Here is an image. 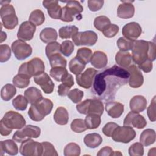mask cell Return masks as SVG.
I'll return each mask as SVG.
<instances>
[{
  "label": "cell",
  "mask_w": 156,
  "mask_h": 156,
  "mask_svg": "<svg viewBox=\"0 0 156 156\" xmlns=\"http://www.w3.org/2000/svg\"><path fill=\"white\" fill-rule=\"evenodd\" d=\"M129 76L127 69L116 65L107 68L95 76L92 91L104 100L113 99L118 88L127 83Z\"/></svg>",
  "instance_id": "cell-1"
},
{
  "label": "cell",
  "mask_w": 156,
  "mask_h": 156,
  "mask_svg": "<svg viewBox=\"0 0 156 156\" xmlns=\"http://www.w3.org/2000/svg\"><path fill=\"white\" fill-rule=\"evenodd\" d=\"M132 59L138 65L147 60L155 59V43L143 40H134L132 48Z\"/></svg>",
  "instance_id": "cell-2"
},
{
  "label": "cell",
  "mask_w": 156,
  "mask_h": 156,
  "mask_svg": "<svg viewBox=\"0 0 156 156\" xmlns=\"http://www.w3.org/2000/svg\"><path fill=\"white\" fill-rule=\"evenodd\" d=\"M52 108V102L49 99L42 98L37 102L31 104L28 111V115L32 120L37 122L40 121L46 115L50 114Z\"/></svg>",
  "instance_id": "cell-3"
},
{
  "label": "cell",
  "mask_w": 156,
  "mask_h": 156,
  "mask_svg": "<svg viewBox=\"0 0 156 156\" xmlns=\"http://www.w3.org/2000/svg\"><path fill=\"white\" fill-rule=\"evenodd\" d=\"M45 66L43 60L38 57H34L27 62L21 65L18 74H24L30 78L35 77L44 72Z\"/></svg>",
  "instance_id": "cell-4"
},
{
  "label": "cell",
  "mask_w": 156,
  "mask_h": 156,
  "mask_svg": "<svg viewBox=\"0 0 156 156\" xmlns=\"http://www.w3.org/2000/svg\"><path fill=\"white\" fill-rule=\"evenodd\" d=\"M76 109L80 114H94L101 116L104 112V105L102 102L98 99H88L78 103Z\"/></svg>",
  "instance_id": "cell-5"
},
{
  "label": "cell",
  "mask_w": 156,
  "mask_h": 156,
  "mask_svg": "<svg viewBox=\"0 0 156 156\" xmlns=\"http://www.w3.org/2000/svg\"><path fill=\"white\" fill-rule=\"evenodd\" d=\"M0 16L2 23L7 29H13L18 24L15 10L10 2L2 5L0 9Z\"/></svg>",
  "instance_id": "cell-6"
},
{
  "label": "cell",
  "mask_w": 156,
  "mask_h": 156,
  "mask_svg": "<svg viewBox=\"0 0 156 156\" xmlns=\"http://www.w3.org/2000/svg\"><path fill=\"white\" fill-rule=\"evenodd\" d=\"M0 123L2 124L7 129H20L26 125L24 118L19 113L15 111H8L1 119Z\"/></svg>",
  "instance_id": "cell-7"
},
{
  "label": "cell",
  "mask_w": 156,
  "mask_h": 156,
  "mask_svg": "<svg viewBox=\"0 0 156 156\" xmlns=\"http://www.w3.org/2000/svg\"><path fill=\"white\" fill-rule=\"evenodd\" d=\"M83 10V8L79 1H69L66 2V5L62 7L60 20L64 22H71L74 20V17L78 18L77 16H82L80 13Z\"/></svg>",
  "instance_id": "cell-8"
},
{
  "label": "cell",
  "mask_w": 156,
  "mask_h": 156,
  "mask_svg": "<svg viewBox=\"0 0 156 156\" xmlns=\"http://www.w3.org/2000/svg\"><path fill=\"white\" fill-rule=\"evenodd\" d=\"M40 133L41 129L40 127L33 125H27L16 131L12 139L17 143H23L33 138H38Z\"/></svg>",
  "instance_id": "cell-9"
},
{
  "label": "cell",
  "mask_w": 156,
  "mask_h": 156,
  "mask_svg": "<svg viewBox=\"0 0 156 156\" xmlns=\"http://www.w3.org/2000/svg\"><path fill=\"white\" fill-rule=\"evenodd\" d=\"M136 136L135 130L130 126H118L113 131L111 137L118 143H129Z\"/></svg>",
  "instance_id": "cell-10"
},
{
  "label": "cell",
  "mask_w": 156,
  "mask_h": 156,
  "mask_svg": "<svg viewBox=\"0 0 156 156\" xmlns=\"http://www.w3.org/2000/svg\"><path fill=\"white\" fill-rule=\"evenodd\" d=\"M74 44L76 46H93L98 41V35L92 30L78 32L72 37Z\"/></svg>",
  "instance_id": "cell-11"
},
{
  "label": "cell",
  "mask_w": 156,
  "mask_h": 156,
  "mask_svg": "<svg viewBox=\"0 0 156 156\" xmlns=\"http://www.w3.org/2000/svg\"><path fill=\"white\" fill-rule=\"evenodd\" d=\"M20 152L24 156H40L43 154L41 143L34 141L32 139L21 143Z\"/></svg>",
  "instance_id": "cell-12"
},
{
  "label": "cell",
  "mask_w": 156,
  "mask_h": 156,
  "mask_svg": "<svg viewBox=\"0 0 156 156\" xmlns=\"http://www.w3.org/2000/svg\"><path fill=\"white\" fill-rule=\"evenodd\" d=\"M12 50L15 57L19 60L26 59L30 56L32 52L31 46L20 40H15L12 43Z\"/></svg>",
  "instance_id": "cell-13"
},
{
  "label": "cell",
  "mask_w": 156,
  "mask_h": 156,
  "mask_svg": "<svg viewBox=\"0 0 156 156\" xmlns=\"http://www.w3.org/2000/svg\"><path fill=\"white\" fill-rule=\"evenodd\" d=\"M96 74L97 70L93 68H87L84 72L76 75V80L77 85L85 89L90 88L93 85Z\"/></svg>",
  "instance_id": "cell-14"
},
{
  "label": "cell",
  "mask_w": 156,
  "mask_h": 156,
  "mask_svg": "<svg viewBox=\"0 0 156 156\" xmlns=\"http://www.w3.org/2000/svg\"><path fill=\"white\" fill-rule=\"evenodd\" d=\"M123 124L124 126L141 129L147 125V121L142 115L139 114V113L131 111L125 117Z\"/></svg>",
  "instance_id": "cell-15"
},
{
  "label": "cell",
  "mask_w": 156,
  "mask_h": 156,
  "mask_svg": "<svg viewBox=\"0 0 156 156\" xmlns=\"http://www.w3.org/2000/svg\"><path fill=\"white\" fill-rule=\"evenodd\" d=\"M126 69L130 74L128 79L130 87L133 88L141 87L144 82V78L138 67L135 65H132Z\"/></svg>",
  "instance_id": "cell-16"
},
{
  "label": "cell",
  "mask_w": 156,
  "mask_h": 156,
  "mask_svg": "<svg viewBox=\"0 0 156 156\" xmlns=\"http://www.w3.org/2000/svg\"><path fill=\"white\" fill-rule=\"evenodd\" d=\"M36 31V26L29 21L23 22L18 29L17 37L23 41H29L33 38Z\"/></svg>",
  "instance_id": "cell-17"
},
{
  "label": "cell",
  "mask_w": 156,
  "mask_h": 156,
  "mask_svg": "<svg viewBox=\"0 0 156 156\" xmlns=\"http://www.w3.org/2000/svg\"><path fill=\"white\" fill-rule=\"evenodd\" d=\"M34 80L36 84L39 85L46 94H51L54 88V83L49 75L46 73H43L34 77Z\"/></svg>",
  "instance_id": "cell-18"
},
{
  "label": "cell",
  "mask_w": 156,
  "mask_h": 156,
  "mask_svg": "<svg viewBox=\"0 0 156 156\" xmlns=\"http://www.w3.org/2000/svg\"><path fill=\"white\" fill-rule=\"evenodd\" d=\"M141 27L136 22H130L126 24L122 29V34L124 37L132 40L137 39L141 34Z\"/></svg>",
  "instance_id": "cell-19"
},
{
  "label": "cell",
  "mask_w": 156,
  "mask_h": 156,
  "mask_svg": "<svg viewBox=\"0 0 156 156\" xmlns=\"http://www.w3.org/2000/svg\"><path fill=\"white\" fill-rule=\"evenodd\" d=\"M43 5L47 9L48 13L53 19H60L62 16V8L58 4L57 1H43Z\"/></svg>",
  "instance_id": "cell-20"
},
{
  "label": "cell",
  "mask_w": 156,
  "mask_h": 156,
  "mask_svg": "<svg viewBox=\"0 0 156 156\" xmlns=\"http://www.w3.org/2000/svg\"><path fill=\"white\" fill-rule=\"evenodd\" d=\"M117 9V16L122 19L131 18L135 13V7L131 1H121Z\"/></svg>",
  "instance_id": "cell-21"
},
{
  "label": "cell",
  "mask_w": 156,
  "mask_h": 156,
  "mask_svg": "<svg viewBox=\"0 0 156 156\" xmlns=\"http://www.w3.org/2000/svg\"><path fill=\"white\" fill-rule=\"evenodd\" d=\"M105 109L112 118H119L124 112V105L119 102H110L106 103Z\"/></svg>",
  "instance_id": "cell-22"
},
{
  "label": "cell",
  "mask_w": 156,
  "mask_h": 156,
  "mask_svg": "<svg viewBox=\"0 0 156 156\" xmlns=\"http://www.w3.org/2000/svg\"><path fill=\"white\" fill-rule=\"evenodd\" d=\"M90 62L91 65L95 68H104L106 66L108 62L107 56L105 52L100 51H96L93 54Z\"/></svg>",
  "instance_id": "cell-23"
},
{
  "label": "cell",
  "mask_w": 156,
  "mask_h": 156,
  "mask_svg": "<svg viewBox=\"0 0 156 156\" xmlns=\"http://www.w3.org/2000/svg\"><path fill=\"white\" fill-rule=\"evenodd\" d=\"M147 107V100L141 95H136L132 98L130 101V108L131 111L140 113Z\"/></svg>",
  "instance_id": "cell-24"
},
{
  "label": "cell",
  "mask_w": 156,
  "mask_h": 156,
  "mask_svg": "<svg viewBox=\"0 0 156 156\" xmlns=\"http://www.w3.org/2000/svg\"><path fill=\"white\" fill-rule=\"evenodd\" d=\"M7 153L10 155H15L18 152V147L13 140H6L0 142V155Z\"/></svg>",
  "instance_id": "cell-25"
},
{
  "label": "cell",
  "mask_w": 156,
  "mask_h": 156,
  "mask_svg": "<svg viewBox=\"0 0 156 156\" xmlns=\"http://www.w3.org/2000/svg\"><path fill=\"white\" fill-rule=\"evenodd\" d=\"M57 37L58 34L56 30L52 27H46L43 29L40 34V38L44 43L55 41Z\"/></svg>",
  "instance_id": "cell-26"
},
{
  "label": "cell",
  "mask_w": 156,
  "mask_h": 156,
  "mask_svg": "<svg viewBox=\"0 0 156 156\" xmlns=\"http://www.w3.org/2000/svg\"><path fill=\"white\" fill-rule=\"evenodd\" d=\"M116 63L122 68H128L132 62V55L127 51H118L115 55Z\"/></svg>",
  "instance_id": "cell-27"
},
{
  "label": "cell",
  "mask_w": 156,
  "mask_h": 156,
  "mask_svg": "<svg viewBox=\"0 0 156 156\" xmlns=\"http://www.w3.org/2000/svg\"><path fill=\"white\" fill-rule=\"evenodd\" d=\"M24 97L28 102L33 104L43 98L41 91L35 87H31L26 89L24 93Z\"/></svg>",
  "instance_id": "cell-28"
},
{
  "label": "cell",
  "mask_w": 156,
  "mask_h": 156,
  "mask_svg": "<svg viewBox=\"0 0 156 156\" xmlns=\"http://www.w3.org/2000/svg\"><path fill=\"white\" fill-rule=\"evenodd\" d=\"M155 132L151 129H147L142 132L140 137V141L143 146H149L155 141Z\"/></svg>",
  "instance_id": "cell-29"
},
{
  "label": "cell",
  "mask_w": 156,
  "mask_h": 156,
  "mask_svg": "<svg viewBox=\"0 0 156 156\" xmlns=\"http://www.w3.org/2000/svg\"><path fill=\"white\" fill-rule=\"evenodd\" d=\"M83 141L87 147L94 149L98 147L102 143V138L97 133H88L85 136Z\"/></svg>",
  "instance_id": "cell-30"
},
{
  "label": "cell",
  "mask_w": 156,
  "mask_h": 156,
  "mask_svg": "<svg viewBox=\"0 0 156 156\" xmlns=\"http://www.w3.org/2000/svg\"><path fill=\"white\" fill-rule=\"evenodd\" d=\"M54 119L58 125H66L69 119V115L67 110L63 107H58L54 114Z\"/></svg>",
  "instance_id": "cell-31"
},
{
  "label": "cell",
  "mask_w": 156,
  "mask_h": 156,
  "mask_svg": "<svg viewBox=\"0 0 156 156\" xmlns=\"http://www.w3.org/2000/svg\"><path fill=\"white\" fill-rule=\"evenodd\" d=\"M85 65V63L76 56L70 60L69 63V68L72 73L75 75H78L83 71Z\"/></svg>",
  "instance_id": "cell-32"
},
{
  "label": "cell",
  "mask_w": 156,
  "mask_h": 156,
  "mask_svg": "<svg viewBox=\"0 0 156 156\" xmlns=\"http://www.w3.org/2000/svg\"><path fill=\"white\" fill-rule=\"evenodd\" d=\"M16 89L14 85L7 83L2 87L1 91V97L2 100L8 101L16 94Z\"/></svg>",
  "instance_id": "cell-33"
},
{
  "label": "cell",
  "mask_w": 156,
  "mask_h": 156,
  "mask_svg": "<svg viewBox=\"0 0 156 156\" xmlns=\"http://www.w3.org/2000/svg\"><path fill=\"white\" fill-rule=\"evenodd\" d=\"M78 27L74 25L63 26L59 29L58 35L62 39L70 38L78 32Z\"/></svg>",
  "instance_id": "cell-34"
},
{
  "label": "cell",
  "mask_w": 156,
  "mask_h": 156,
  "mask_svg": "<svg viewBox=\"0 0 156 156\" xmlns=\"http://www.w3.org/2000/svg\"><path fill=\"white\" fill-rule=\"evenodd\" d=\"M84 121L87 129H94L98 128L101 124V116L94 114H88L87 115Z\"/></svg>",
  "instance_id": "cell-35"
},
{
  "label": "cell",
  "mask_w": 156,
  "mask_h": 156,
  "mask_svg": "<svg viewBox=\"0 0 156 156\" xmlns=\"http://www.w3.org/2000/svg\"><path fill=\"white\" fill-rule=\"evenodd\" d=\"M44 14L41 10L39 9H36L32 11L29 18V21L35 26L41 25L44 22Z\"/></svg>",
  "instance_id": "cell-36"
},
{
  "label": "cell",
  "mask_w": 156,
  "mask_h": 156,
  "mask_svg": "<svg viewBox=\"0 0 156 156\" xmlns=\"http://www.w3.org/2000/svg\"><path fill=\"white\" fill-rule=\"evenodd\" d=\"M12 82L16 87L19 88H24L29 85L30 77L24 74H18L13 77Z\"/></svg>",
  "instance_id": "cell-37"
},
{
  "label": "cell",
  "mask_w": 156,
  "mask_h": 156,
  "mask_svg": "<svg viewBox=\"0 0 156 156\" xmlns=\"http://www.w3.org/2000/svg\"><path fill=\"white\" fill-rule=\"evenodd\" d=\"M50 65L52 68L55 67H63L66 66V60L61 55V54H57L51 56L48 58Z\"/></svg>",
  "instance_id": "cell-38"
},
{
  "label": "cell",
  "mask_w": 156,
  "mask_h": 156,
  "mask_svg": "<svg viewBox=\"0 0 156 156\" xmlns=\"http://www.w3.org/2000/svg\"><path fill=\"white\" fill-rule=\"evenodd\" d=\"M80 147L75 143H70L66 144L63 150L65 156H79L80 154Z\"/></svg>",
  "instance_id": "cell-39"
},
{
  "label": "cell",
  "mask_w": 156,
  "mask_h": 156,
  "mask_svg": "<svg viewBox=\"0 0 156 156\" xmlns=\"http://www.w3.org/2000/svg\"><path fill=\"white\" fill-rule=\"evenodd\" d=\"M92 55V51L90 49L88 48H81L77 50L76 57L84 63L87 64L90 62Z\"/></svg>",
  "instance_id": "cell-40"
},
{
  "label": "cell",
  "mask_w": 156,
  "mask_h": 156,
  "mask_svg": "<svg viewBox=\"0 0 156 156\" xmlns=\"http://www.w3.org/2000/svg\"><path fill=\"white\" fill-rule=\"evenodd\" d=\"M28 101L23 95H18L12 101V105L17 110L23 111L27 108Z\"/></svg>",
  "instance_id": "cell-41"
},
{
  "label": "cell",
  "mask_w": 156,
  "mask_h": 156,
  "mask_svg": "<svg viewBox=\"0 0 156 156\" xmlns=\"http://www.w3.org/2000/svg\"><path fill=\"white\" fill-rule=\"evenodd\" d=\"M70 127L71 130L76 133H82L87 129L84 120L80 118L73 119Z\"/></svg>",
  "instance_id": "cell-42"
},
{
  "label": "cell",
  "mask_w": 156,
  "mask_h": 156,
  "mask_svg": "<svg viewBox=\"0 0 156 156\" xmlns=\"http://www.w3.org/2000/svg\"><path fill=\"white\" fill-rule=\"evenodd\" d=\"M133 41L134 40H129L125 37H119L116 41V44L121 51H127L132 49Z\"/></svg>",
  "instance_id": "cell-43"
},
{
  "label": "cell",
  "mask_w": 156,
  "mask_h": 156,
  "mask_svg": "<svg viewBox=\"0 0 156 156\" xmlns=\"http://www.w3.org/2000/svg\"><path fill=\"white\" fill-rule=\"evenodd\" d=\"M45 52L48 58H49L51 56L57 54H61L60 43L57 41H53L48 43L46 46Z\"/></svg>",
  "instance_id": "cell-44"
},
{
  "label": "cell",
  "mask_w": 156,
  "mask_h": 156,
  "mask_svg": "<svg viewBox=\"0 0 156 156\" xmlns=\"http://www.w3.org/2000/svg\"><path fill=\"white\" fill-rule=\"evenodd\" d=\"M110 24H111V21L106 16H99L95 18L94 20V26L95 28L101 32L107 26Z\"/></svg>",
  "instance_id": "cell-45"
},
{
  "label": "cell",
  "mask_w": 156,
  "mask_h": 156,
  "mask_svg": "<svg viewBox=\"0 0 156 156\" xmlns=\"http://www.w3.org/2000/svg\"><path fill=\"white\" fill-rule=\"evenodd\" d=\"M68 73L67 69L63 67L52 68L49 71L50 76L57 82H61L63 76Z\"/></svg>",
  "instance_id": "cell-46"
},
{
  "label": "cell",
  "mask_w": 156,
  "mask_h": 156,
  "mask_svg": "<svg viewBox=\"0 0 156 156\" xmlns=\"http://www.w3.org/2000/svg\"><path fill=\"white\" fill-rule=\"evenodd\" d=\"M74 46L70 40H65L60 44L61 53L66 57H69L74 51Z\"/></svg>",
  "instance_id": "cell-47"
},
{
  "label": "cell",
  "mask_w": 156,
  "mask_h": 156,
  "mask_svg": "<svg viewBox=\"0 0 156 156\" xmlns=\"http://www.w3.org/2000/svg\"><path fill=\"white\" fill-rule=\"evenodd\" d=\"M129 154L130 156H142L144 154V147L141 143L132 144L129 148Z\"/></svg>",
  "instance_id": "cell-48"
},
{
  "label": "cell",
  "mask_w": 156,
  "mask_h": 156,
  "mask_svg": "<svg viewBox=\"0 0 156 156\" xmlns=\"http://www.w3.org/2000/svg\"><path fill=\"white\" fill-rule=\"evenodd\" d=\"M43 146V154L44 156H57L58 153L52 144L49 142L44 141L41 143Z\"/></svg>",
  "instance_id": "cell-49"
},
{
  "label": "cell",
  "mask_w": 156,
  "mask_h": 156,
  "mask_svg": "<svg viewBox=\"0 0 156 156\" xmlns=\"http://www.w3.org/2000/svg\"><path fill=\"white\" fill-rule=\"evenodd\" d=\"M119 29V26L116 24H110L103 29L102 32L105 37L112 38L118 33Z\"/></svg>",
  "instance_id": "cell-50"
},
{
  "label": "cell",
  "mask_w": 156,
  "mask_h": 156,
  "mask_svg": "<svg viewBox=\"0 0 156 156\" xmlns=\"http://www.w3.org/2000/svg\"><path fill=\"white\" fill-rule=\"evenodd\" d=\"M84 93L83 92L78 89V88H74L72 90H71L68 94V97L75 104H77L80 102L83 97Z\"/></svg>",
  "instance_id": "cell-51"
},
{
  "label": "cell",
  "mask_w": 156,
  "mask_h": 156,
  "mask_svg": "<svg viewBox=\"0 0 156 156\" xmlns=\"http://www.w3.org/2000/svg\"><path fill=\"white\" fill-rule=\"evenodd\" d=\"M11 57V49L7 44L0 45V62H5L9 60Z\"/></svg>",
  "instance_id": "cell-52"
},
{
  "label": "cell",
  "mask_w": 156,
  "mask_h": 156,
  "mask_svg": "<svg viewBox=\"0 0 156 156\" xmlns=\"http://www.w3.org/2000/svg\"><path fill=\"white\" fill-rule=\"evenodd\" d=\"M155 98L156 96H154L152 99L151 100V102L149 107L147 108V114L149 120L152 122H154L156 120V115H155Z\"/></svg>",
  "instance_id": "cell-53"
},
{
  "label": "cell",
  "mask_w": 156,
  "mask_h": 156,
  "mask_svg": "<svg viewBox=\"0 0 156 156\" xmlns=\"http://www.w3.org/2000/svg\"><path fill=\"white\" fill-rule=\"evenodd\" d=\"M118 126V125L117 124L113 122H109L105 124L102 129V131L105 136L108 137H111L113 131Z\"/></svg>",
  "instance_id": "cell-54"
},
{
  "label": "cell",
  "mask_w": 156,
  "mask_h": 156,
  "mask_svg": "<svg viewBox=\"0 0 156 156\" xmlns=\"http://www.w3.org/2000/svg\"><path fill=\"white\" fill-rule=\"evenodd\" d=\"M104 1H88V7L90 11L97 12L103 6Z\"/></svg>",
  "instance_id": "cell-55"
},
{
  "label": "cell",
  "mask_w": 156,
  "mask_h": 156,
  "mask_svg": "<svg viewBox=\"0 0 156 156\" xmlns=\"http://www.w3.org/2000/svg\"><path fill=\"white\" fill-rule=\"evenodd\" d=\"M138 67L140 70L143 71L144 73H149L152 71L153 68L152 62L150 60H147L144 62L139 64L138 65Z\"/></svg>",
  "instance_id": "cell-56"
},
{
  "label": "cell",
  "mask_w": 156,
  "mask_h": 156,
  "mask_svg": "<svg viewBox=\"0 0 156 156\" xmlns=\"http://www.w3.org/2000/svg\"><path fill=\"white\" fill-rule=\"evenodd\" d=\"M61 82L63 84H64V85H66V86H68L70 88L71 87H73L74 84L73 77L71 74L68 73V72L66 73V74L63 76Z\"/></svg>",
  "instance_id": "cell-57"
},
{
  "label": "cell",
  "mask_w": 156,
  "mask_h": 156,
  "mask_svg": "<svg viewBox=\"0 0 156 156\" xmlns=\"http://www.w3.org/2000/svg\"><path fill=\"white\" fill-rule=\"evenodd\" d=\"M113 150L109 146H105L101 148L97 153L98 156H110L113 155Z\"/></svg>",
  "instance_id": "cell-58"
},
{
  "label": "cell",
  "mask_w": 156,
  "mask_h": 156,
  "mask_svg": "<svg viewBox=\"0 0 156 156\" xmlns=\"http://www.w3.org/2000/svg\"><path fill=\"white\" fill-rule=\"evenodd\" d=\"M70 88H71L70 87H69L63 83H61L58 87V90H57L58 94L60 96H67L68 93L69 92Z\"/></svg>",
  "instance_id": "cell-59"
},
{
  "label": "cell",
  "mask_w": 156,
  "mask_h": 156,
  "mask_svg": "<svg viewBox=\"0 0 156 156\" xmlns=\"http://www.w3.org/2000/svg\"><path fill=\"white\" fill-rule=\"evenodd\" d=\"M12 130L7 129L2 124L0 123V133L2 136H7L10 135L12 132Z\"/></svg>",
  "instance_id": "cell-60"
},
{
  "label": "cell",
  "mask_w": 156,
  "mask_h": 156,
  "mask_svg": "<svg viewBox=\"0 0 156 156\" xmlns=\"http://www.w3.org/2000/svg\"><path fill=\"white\" fill-rule=\"evenodd\" d=\"M7 38V35H6V33L3 32V31H1V43H2L3 41L5 40Z\"/></svg>",
  "instance_id": "cell-61"
},
{
  "label": "cell",
  "mask_w": 156,
  "mask_h": 156,
  "mask_svg": "<svg viewBox=\"0 0 156 156\" xmlns=\"http://www.w3.org/2000/svg\"><path fill=\"white\" fill-rule=\"evenodd\" d=\"M122 153H121L119 151H114L113 155H122Z\"/></svg>",
  "instance_id": "cell-62"
}]
</instances>
